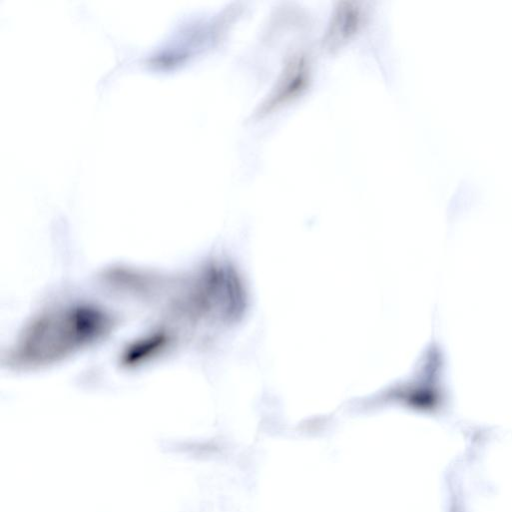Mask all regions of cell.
Segmentation results:
<instances>
[{"label": "cell", "mask_w": 512, "mask_h": 512, "mask_svg": "<svg viewBox=\"0 0 512 512\" xmlns=\"http://www.w3.org/2000/svg\"><path fill=\"white\" fill-rule=\"evenodd\" d=\"M116 325L105 308L72 302L34 316L10 347L6 364L15 370H35L64 361L103 341Z\"/></svg>", "instance_id": "cell-1"}, {"label": "cell", "mask_w": 512, "mask_h": 512, "mask_svg": "<svg viewBox=\"0 0 512 512\" xmlns=\"http://www.w3.org/2000/svg\"><path fill=\"white\" fill-rule=\"evenodd\" d=\"M171 309L178 320L191 327L222 328L244 312L245 294L233 270L224 264H210L190 277Z\"/></svg>", "instance_id": "cell-2"}, {"label": "cell", "mask_w": 512, "mask_h": 512, "mask_svg": "<svg viewBox=\"0 0 512 512\" xmlns=\"http://www.w3.org/2000/svg\"><path fill=\"white\" fill-rule=\"evenodd\" d=\"M311 82V66L304 53H296L286 62L275 85L257 107L254 119H262L286 104L297 99L309 87Z\"/></svg>", "instance_id": "cell-3"}, {"label": "cell", "mask_w": 512, "mask_h": 512, "mask_svg": "<svg viewBox=\"0 0 512 512\" xmlns=\"http://www.w3.org/2000/svg\"><path fill=\"white\" fill-rule=\"evenodd\" d=\"M365 19L359 3L339 2L322 39L323 49L333 53L342 48L362 29Z\"/></svg>", "instance_id": "cell-4"}]
</instances>
